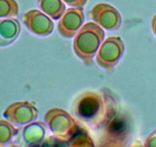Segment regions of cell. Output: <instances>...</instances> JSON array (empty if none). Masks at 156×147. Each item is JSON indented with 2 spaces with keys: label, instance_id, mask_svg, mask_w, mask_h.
Wrapping results in <instances>:
<instances>
[{
  "label": "cell",
  "instance_id": "6",
  "mask_svg": "<svg viewBox=\"0 0 156 147\" xmlns=\"http://www.w3.org/2000/svg\"><path fill=\"white\" fill-rule=\"evenodd\" d=\"M45 133V124L41 121H31L16 130L12 141L21 146L37 145L44 140Z\"/></svg>",
  "mask_w": 156,
  "mask_h": 147
},
{
  "label": "cell",
  "instance_id": "3",
  "mask_svg": "<svg viewBox=\"0 0 156 147\" xmlns=\"http://www.w3.org/2000/svg\"><path fill=\"white\" fill-rule=\"evenodd\" d=\"M44 120L52 134L60 141H69L78 130L76 121L64 109L58 107L48 109Z\"/></svg>",
  "mask_w": 156,
  "mask_h": 147
},
{
  "label": "cell",
  "instance_id": "16",
  "mask_svg": "<svg viewBox=\"0 0 156 147\" xmlns=\"http://www.w3.org/2000/svg\"><path fill=\"white\" fill-rule=\"evenodd\" d=\"M63 1L70 6L73 7H83L87 2V0H63Z\"/></svg>",
  "mask_w": 156,
  "mask_h": 147
},
{
  "label": "cell",
  "instance_id": "9",
  "mask_svg": "<svg viewBox=\"0 0 156 147\" xmlns=\"http://www.w3.org/2000/svg\"><path fill=\"white\" fill-rule=\"evenodd\" d=\"M25 27L36 35L45 37L52 33L54 23L45 13L37 9H31L22 16Z\"/></svg>",
  "mask_w": 156,
  "mask_h": 147
},
{
  "label": "cell",
  "instance_id": "1",
  "mask_svg": "<svg viewBox=\"0 0 156 147\" xmlns=\"http://www.w3.org/2000/svg\"><path fill=\"white\" fill-rule=\"evenodd\" d=\"M76 117L95 129H103L116 115L117 105L112 94L108 91H85L73 103Z\"/></svg>",
  "mask_w": 156,
  "mask_h": 147
},
{
  "label": "cell",
  "instance_id": "7",
  "mask_svg": "<svg viewBox=\"0 0 156 147\" xmlns=\"http://www.w3.org/2000/svg\"><path fill=\"white\" fill-rule=\"evenodd\" d=\"M38 115L37 107L28 101L11 103L3 113V117L15 125H25L36 120Z\"/></svg>",
  "mask_w": 156,
  "mask_h": 147
},
{
  "label": "cell",
  "instance_id": "4",
  "mask_svg": "<svg viewBox=\"0 0 156 147\" xmlns=\"http://www.w3.org/2000/svg\"><path fill=\"white\" fill-rule=\"evenodd\" d=\"M125 45L119 37L110 36L106 38L98 49L96 61L101 67L112 71L122 57Z\"/></svg>",
  "mask_w": 156,
  "mask_h": 147
},
{
  "label": "cell",
  "instance_id": "17",
  "mask_svg": "<svg viewBox=\"0 0 156 147\" xmlns=\"http://www.w3.org/2000/svg\"><path fill=\"white\" fill-rule=\"evenodd\" d=\"M151 29H152L153 33H154V35L156 36V14L154 15V16L152 17V19H151Z\"/></svg>",
  "mask_w": 156,
  "mask_h": 147
},
{
  "label": "cell",
  "instance_id": "14",
  "mask_svg": "<svg viewBox=\"0 0 156 147\" xmlns=\"http://www.w3.org/2000/svg\"><path fill=\"white\" fill-rule=\"evenodd\" d=\"M69 141L70 142V145L72 146H94V145L91 138L88 136V133L85 130H80L79 127L76 133Z\"/></svg>",
  "mask_w": 156,
  "mask_h": 147
},
{
  "label": "cell",
  "instance_id": "8",
  "mask_svg": "<svg viewBox=\"0 0 156 147\" xmlns=\"http://www.w3.org/2000/svg\"><path fill=\"white\" fill-rule=\"evenodd\" d=\"M84 22L83 7H73L66 10L58 24L59 34L66 38H71L76 34Z\"/></svg>",
  "mask_w": 156,
  "mask_h": 147
},
{
  "label": "cell",
  "instance_id": "15",
  "mask_svg": "<svg viewBox=\"0 0 156 147\" xmlns=\"http://www.w3.org/2000/svg\"><path fill=\"white\" fill-rule=\"evenodd\" d=\"M144 145L147 147H156V129L148 135Z\"/></svg>",
  "mask_w": 156,
  "mask_h": 147
},
{
  "label": "cell",
  "instance_id": "2",
  "mask_svg": "<svg viewBox=\"0 0 156 147\" xmlns=\"http://www.w3.org/2000/svg\"><path fill=\"white\" fill-rule=\"evenodd\" d=\"M105 32L101 26L87 22L79 29L73 39V48L76 56L87 65L93 64L94 55L103 42Z\"/></svg>",
  "mask_w": 156,
  "mask_h": 147
},
{
  "label": "cell",
  "instance_id": "5",
  "mask_svg": "<svg viewBox=\"0 0 156 147\" xmlns=\"http://www.w3.org/2000/svg\"><path fill=\"white\" fill-rule=\"evenodd\" d=\"M89 16L97 25L107 31H115L120 27L122 17L113 6L107 3H98L89 12Z\"/></svg>",
  "mask_w": 156,
  "mask_h": 147
},
{
  "label": "cell",
  "instance_id": "11",
  "mask_svg": "<svg viewBox=\"0 0 156 147\" xmlns=\"http://www.w3.org/2000/svg\"><path fill=\"white\" fill-rule=\"evenodd\" d=\"M37 5L44 13L52 19H59L66 9L62 0H37Z\"/></svg>",
  "mask_w": 156,
  "mask_h": 147
},
{
  "label": "cell",
  "instance_id": "12",
  "mask_svg": "<svg viewBox=\"0 0 156 147\" xmlns=\"http://www.w3.org/2000/svg\"><path fill=\"white\" fill-rule=\"evenodd\" d=\"M16 129L12 123L5 120H0V146H3L12 140Z\"/></svg>",
  "mask_w": 156,
  "mask_h": 147
},
{
  "label": "cell",
  "instance_id": "10",
  "mask_svg": "<svg viewBox=\"0 0 156 147\" xmlns=\"http://www.w3.org/2000/svg\"><path fill=\"white\" fill-rule=\"evenodd\" d=\"M21 31V25L17 19L4 18L0 19V47H5L14 42Z\"/></svg>",
  "mask_w": 156,
  "mask_h": 147
},
{
  "label": "cell",
  "instance_id": "13",
  "mask_svg": "<svg viewBox=\"0 0 156 147\" xmlns=\"http://www.w3.org/2000/svg\"><path fill=\"white\" fill-rule=\"evenodd\" d=\"M19 14V4L16 0H0V18L16 17Z\"/></svg>",
  "mask_w": 156,
  "mask_h": 147
}]
</instances>
